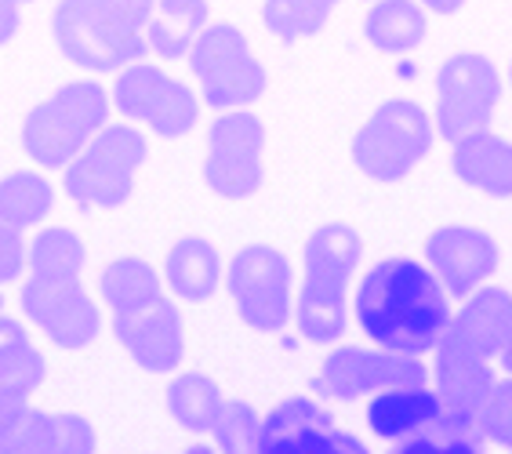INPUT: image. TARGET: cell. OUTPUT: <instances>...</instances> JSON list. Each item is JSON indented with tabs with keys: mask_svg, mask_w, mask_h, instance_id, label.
Listing matches in <instances>:
<instances>
[{
	"mask_svg": "<svg viewBox=\"0 0 512 454\" xmlns=\"http://www.w3.org/2000/svg\"><path fill=\"white\" fill-rule=\"evenodd\" d=\"M113 102L128 120L146 124L160 139H182L197 128L200 102L189 84L168 77L160 66L131 62L113 84Z\"/></svg>",
	"mask_w": 512,
	"mask_h": 454,
	"instance_id": "cell-14",
	"label": "cell"
},
{
	"mask_svg": "<svg viewBox=\"0 0 512 454\" xmlns=\"http://www.w3.org/2000/svg\"><path fill=\"white\" fill-rule=\"evenodd\" d=\"M204 182L226 200H247L266 182V124L247 109H226L207 131Z\"/></svg>",
	"mask_w": 512,
	"mask_h": 454,
	"instance_id": "cell-11",
	"label": "cell"
},
{
	"mask_svg": "<svg viewBox=\"0 0 512 454\" xmlns=\"http://www.w3.org/2000/svg\"><path fill=\"white\" fill-rule=\"evenodd\" d=\"M157 0H59L51 15L55 44L73 66L91 73L128 70L149 51L146 26Z\"/></svg>",
	"mask_w": 512,
	"mask_h": 454,
	"instance_id": "cell-4",
	"label": "cell"
},
{
	"mask_svg": "<svg viewBox=\"0 0 512 454\" xmlns=\"http://www.w3.org/2000/svg\"><path fill=\"white\" fill-rule=\"evenodd\" d=\"M255 454H371L364 440L338 429L335 418L306 396H291L262 418Z\"/></svg>",
	"mask_w": 512,
	"mask_h": 454,
	"instance_id": "cell-15",
	"label": "cell"
},
{
	"mask_svg": "<svg viewBox=\"0 0 512 454\" xmlns=\"http://www.w3.org/2000/svg\"><path fill=\"white\" fill-rule=\"evenodd\" d=\"M26 411H30V396L0 393V454H11V444H15V436L26 422Z\"/></svg>",
	"mask_w": 512,
	"mask_h": 454,
	"instance_id": "cell-30",
	"label": "cell"
},
{
	"mask_svg": "<svg viewBox=\"0 0 512 454\" xmlns=\"http://www.w3.org/2000/svg\"><path fill=\"white\" fill-rule=\"evenodd\" d=\"M364 255V240L349 222L316 226L302 251V291L295 324L309 342H335L345 335L349 284Z\"/></svg>",
	"mask_w": 512,
	"mask_h": 454,
	"instance_id": "cell-5",
	"label": "cell"
},
{
	"mask_svg": "<svg viewBox=\"0 0 512 454\" xmlns=\"http://www.w3.org/2000/svg\"><path fill=\"white\" fill-rule=\"evenodd\" d=\"M99 291L113 313V335L149 375L175 371L186 356L182 313L164 298L160 273L146 258H117L102 269Z\"/></svg>",
	"mask_w": 512,
	"mask_h": 454,
	"instance_id": "cell-3",
	"label": "cell"
},
{
	"mask_svg": "<svg viewBox=\"0 0 512 454\" xmlns=\"http://www.w3.org/2000/svg\"><path fill=\"white\" fill-rule=\"evenodd\" d=\"M211 436H215L218 454H255L258 436H262V418L244 400H226L215 425H211Z\"/></svg>",
	"mask_w": 512,
	"mask_h": 454,
	"instance_id": "cell-27",
	"label": "cell"
},
{
	"mask_svg": "<svg viewBox=\"0 0 512 454\" xmlns=\"http://www.w3.org/2000/svg\"><path fill=\"white\" fill-rule=\"evenodd\" d=\"M498 364H502V371H509V378H512V327H509V335H505L502 349H498Z\"/></svg>",
	"mask_w": 512,
	"mask_h": 454,
	"instance_id": "cell-33",
	"label": "cell"
},
{
	"mask_svg": "<svg viewBox=\"0 0 512 454\" xmlns=\"http://www.w3.org/2000/svg\"><path fill=\"white\" fill-rule=\"evenodd\" d=\"M342 0H266L262 8V22L276 40L295 44V40L316 37L324 30L335 8Z\"/></svg>",
	"mask_w": 512,
	"mask_h": 454,
	"instance_id": "cell-26",
	"label": "cell"
},
{
	"mask_svg": "<svg viewBox=\"0 0 512 454\" xmlns=\"http://www.w3.org/2000/svg\"><path fill=\"white\" fill-rule=\"evenodd\" d=\"M356 320L378 349L422 356L451 324V302L433 269L414 258H385L356 291Z\"/></svg>",
	"mask_w": 512,
	"mask_h": 454,
	"instance_id": "cell-1",
	"label": "cell"
},
{
	"mask_svg": "<svg viewBox=\"0 0 512 454\" xmlns=\"http://www.w3.org/2000/svg\"><path fill=\"white\" fill-rule=\"evenodd\" d=\"M95 447H99V436L88 418L66 415V411L51 415L30 407L11 454H95Z\"/></svg>",
	"mask_w": 512,
	"mask_h": 454,
	"instance_id": "cell-20",
	"label": "cell"
},
{
	"mask_svg": "<svg viewBox=\"0 0 512 454\" xmlns=\"http://www.w3.org/2000/svg\"><path fill=\"white\" fill-rule=\"evenodd\" d=\"M429 367L422 356H400L389 349H364V346H338L327 356L320 371L309 378L320 400H360V396H375L393 385H425L429 382Z\"/></svg>",
	"mask_w": 512,
	"mask_h": 454,
	"instance_id": "cell-13",
	"label": "cell"
},
{
	"mask_svg": "<svg viewBox=\"0 0 512 454\" xmlns=\"http://www.w3.org/2000/svg\"><path fill=\"white\" fill-rule=\"evenodd\" d=\"M55 208V189L37 171H11L0 178V284L26 269V229L40 226Z\"/></svg>",
	"mask_w": 512,
	"mask_h": 454,
	"instance_id": "cell-17",
	"label": "cell"
},
{
	"mask_svg": "<svg viewBox=\"0 0 512 454\" xmlns=\"http://www.w3.org/2000/svg\"><path fill=\"white\" fill-rule=\"evenodd\" d=\"M291 284H295V269L284 251L269 244L240 247L229 262L233 306H237L240 320L262 335H273L291 320Z\"/></svg>",
	"mask_w": 512,
	"mask_h": 454,
	"instance_id": "cell-12",
	"label": "cell"
},
{
	"mask_svg": "<svg viewBox=\"0 0 512 454\" xmlns=\"http://www.w3.org/2000/svg\"><path fill=\"white\" fill-rule=\"evenodd\" d=\"M433 149V120L418 102L389 99L360 124L353 160L375 182H404Z\"/></svg>",
	"mask_w": 512,
	"mask_h": 454,
	"instance_id": "cell-8",
	"label": "cell"
},
{
	"mask_svg": "<svg viewBox=\"0 0 512 454\" xmlns=\"http://www.w3.org/2000/svg\"><path fill=\"white\" fill-rule=\"evenodd\" d=\"M509 84H512V62H509Z\"/></svg>",
	"mask_w": 512,
	"mask_h": 454,
	"instance_id": "cell-36",
	"label": "cell"
},
{
	"mask_svg": "<svg viewBox=\"0 0 512 454\" xmlns=\"http://www.w3.org/2000/svg\"><path fill=\"white\" fill-rule=\"evenodd\" d=\"M425 11H433V15H458L465 8V0H418Z\"/></svg>",
	"mask_w": 512,
	"mask_h": 454,
	"instance_id": "cell-32",
	"label": "cell"
},
{
	"mask_svg": "<svg viewBox=\"0 0 512 454\" xmlns=\"http://www.w3.org/2000/svg\"><path fill=\"white\" fill-rule=\"evenodd\" d=\"M146 139L128 124H106V128L80 149L62 168V186L73 204L84 211L120 208L135 189L138 168L146 164Z\"/></svg>",
	"mask_w": 512,
	"mask_h": 454,
	"instance_id": "cell-7",
	"label": "cell"
},
{
	"mask_svg": "<svg viewBox=\"0 0 512 454\" xmlns=\"http://www.w3.org/2000/svg\"><path fill=\"white\" fill-rule=\"evenodd\" d=\"M425 258L447 295L469 298L476 287H483V280L498 273L502 251L491 233L476 226H440L425 240Z\"/></svg>",
	"mask_w": 512,
	"mask_h": 454,
	"instance_id": "cell-16",
	"label": "cell"
},
{
	"mask_svg": "<svg viewBox=\"0 0 512 454\" xmlns=\"http://www.w3.org/2000/svg\"><path fill=\"white\" fill-rule=\"evenodd\" d=\"M48 378V360L33 346L26 327L0 316V393L4 396H33Z\"/></svg>",
	"mask_w": 512,
	"mask_h": 454,
	"instance_id": "cell-24",
	"label": "cell"
},
{
	"mask_svg": "<svg viewBox=\"0 0 512 454\" xmlns=\"http://www.w3.org/2000/svg\"><path fill=\"white\" fill-rule=\"evenodd\" d=\"M389 454H480V440H465V436L440 433V429H425L414 433L407 440H396V447Z\"/></svg>",
	"mask_w": 512,
	"mask_h": 454,
	"instance_id": "cell-29",
	"label": "cell"
},
{
	"mask_svg": "<svg viewBox=\"0 0 512 454\" xmlns=\"http://www.w3.org/2000/svg\"><path fill=\"white\" fill-rule=\"evenodd\" d=\"M451 171L487 197H512V142L494 131H476L454 142Z\"/></svg>",
	"mask_w": 512,
	"mask_h": 454,
	"instance_id": "cell-19",
	"label": "cell"
},
{
	"mask_svg": "<svg viewBox=\"0 0 512 454\" xmlns=\"http://www.w3.org/2000/svg\"><path fill=\"white\" fill-rule=\"evenodd\" d=\"M480 440H491L512 454V378L494 382L480 415Z\"/></svg>",
	"mask_w": 512,
	"mask_h": 454,
	"instance_id": "cell-28",
	"label": "cell"
},
{
	"mask_svg": "<svg viewBox=\"0 0 512 454\" xmlns=\"http://www.w3.org/2000/svg\"><path fill=\"white\" fill-rule=\"evenodd\" d=\"M168 411L182 429L189 433H211L218 411L226 404V396L218 389L215 378L200 375V371H186L168 385Z\"/></svg>",
	"mask_w": 512,
	"mask_h": 454,
	"instance_id": "cell-25",
	"label": "cell"
},
{
	"mask_svg": "<svg viewBox=\"0 0 512 454\" xmlns=\"http://www.w3.org/2000/svg\"><path fill=\"white\" fill-rule=\"evenodd\" d=\"M189 70L200 80L204 102L211 109H244L262 99L269 77L266 66L247 44L244 30L229 22H211L189 48Z\"/></svg>",
	"mask_w": 512,
	"mask_h": 454,
	"instance_id": "cell-9",
	"label": "cell"
},
{
	"mask_svg": "<svg viewBox=\"0 0 512 454\" xmlns=\"http://www.w3.org/2000/svg\"><path fill=\"white\" fill-rule=\"evenodd\" d=\"M22 4H33V0H0V48H4L8 40H15V33H19Z\"/></svg>",
	"mask_w": 512,
	"mask_h": 454,
	"instance_id": "cell-31",
	"label": "cell"
},
{
	"mask_svg": "<svg viewBox=\"0 0 512 454\" xmlns=\"http://www.w3.org/2000/svg\"><path fill=\"white\" fill-rule=\"evenodd\" d=\"M109 124V95L95 80H73L22 120V149L37 168H66Z\"/></svg>",
	"mask_w": 512,
	"mask_h": 454,
	"instance_id": "cell-6",
	"label": "cell"
},
{
	"mask_svg": "<svg viewBox=\"0 0 512 454\" xmlns=\"http://www.w3.org/2000/svg\"><path fill=\"white\" fill-rule=\"evenodd\" d=\"M182 454H218V447H207V444H193V447H186Z\"/></svg>",
	"mask_w": 512,
	"mask_h": 454,
	"instance_id": "cell-34",
	"label": "cell"
},
{
	"mask_svg": "<svg viewBox=\"0 0 512 454\" xmlns=\"http://www.w3.org/2000/svg\"><path fill=\"white\" fill-rule=\"evenodd\" d=\"M429 19L418 0H371V11L364 15L367 44L382 55H411L422 48Z\"/></svg>",
	"mask_w": 512,
	"mask_h": 454,
	"instance_id": "cell-22",
	"label": "cell"
},
{
	"mask_svg": "<svg viewBox=\"0 0 512 454\" xmlns=\"http://www.w3.org/2000/svg\"><path fill=\"white\" fill-rule=\"evenodd\" d=\"M207 26H211L207 0H157L153 19L146 26L149 51L160 59H186Z\"/></svg>",
	"mask_w": 512,
	"mask_h": 454,
	"instance_id": "cell-23",
	"label": "cell"
},
{
	"mask_svg": "<svg viewBox=\"0 0 512 454\" xmlns=\"http://www.w3.org/2000/svg\"><path fill=\"white\" fill-rule=\"evenodd\" d=\"M0 316H4V295H0Z\"/></svg>",
	"mask_w": 512,
	"mask_h": 454,
	"instance_id": "cell-35",
	"label": "cell"
},
{
	"mask_svg": "<svg viewBox=\"0 0 512 454\" xmlns=\"http://www.w3.org/2000/svg\"><path fill=\"white\" fill-rule=\"evenodd\" d=\"M440 418V396L425 385H393L375 393L367 404V425L382 440H407L414 433H425Z\"/></svg>",
	"mask_w": 512,
	"mask_h": 454,
	"instance_id": "cell-18",
	"label": "cell"
},
{
	"mask_svg": "<svg viewBox=\"0 0 512 454\" xmlns=\"http://www.w3.org/2000/svg\"><path fill=\"white\" fill-rule=\"evenodd\" d=\"M502 106V73L480 51H454L436 73V135L462 142L491 128Z\"/></svg>",
	"mask_w": 512,
	"mask_h": 454,
	"instance_id": "cell-10",
	"label": "cell"
},
{
	"mask_svg": "<svg viewBox=\"0 0 512 454\" xmlns=\"http://www.w3.org/2000/svg\"><path fill=\"white\" fill-rule=\"evenodd\" d=\"M164 280L178 298L186 302H207L222 284V258L218 247L204 237H182L171 244L164 258Z\"/></svg>",
	"mask_w": 512,
	"mask_h": 454,
	"instance_id": "cell-21",
	"label": "cell"
},
{
	"mask_svg": "<svg viewBox=\"0 0 512 454\" xmlns=\"http://www.w3.org/2000/svg\"><path fill=\"white\" fill-rule=\"evenodd\" d=\"M84 240L66 226L40 229L30 247L22 309L59 349H84L102 331V313L80 287Z\"/></svg>",
	"mask_w": 512,
	"mask_h": 454,
	"instance_id": "cell-2",
	"label": "cell"
}]
</instances>
